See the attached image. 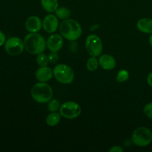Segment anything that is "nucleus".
<instances>
[{
    "label": "nucleus",
    "mask_w": 152,
    "mask_h": 152,
    "mask_svg": "<svg viewBox=\"0 0 152 152\" xmlns=\"http://www.w3.org/2000/svg\"><path fill=\"white\" fill-rule=\"evenodd\" d=\"M99 65L105 71H111L116 67L117 62L113 56L110 54H102L99 57Z\"/></svg>",
    "instance_id": "13"
},
{
    "label": "nucleus",
    "mask_w": 152,
    "mask_h": 152,
    "mask_svg": "<svg viewBox=\"0 0 152 152\" xmlns=\"http://www.w3.org/2000/svg\"><path fill=\"white\" fill-rule=\"evenodd\" d=\"M6 40L7 39H6V37L5 35H4V34L2 32V31H0V47L4 45Z\"/></svg>",
    "instance_id": "25"
},
{
    "label": "nucleus",
    "mask_w": 152,
    "mask_h": 152,
    "mask_svg": "<svg viewBox=\"0 0 152 152\" xmlns=\"http://www.w3.org/2000/svg\"><path fill=\"white\" fill-rule=\"evenodd\" d=\"M31 94L33 99L38 103H48L53 98V89L47 83L39 82L33 86Z\"/></svg>",
    "instance_id": "3"
},
{
    "label": "nucleus",
    "mask_w": 152,
    "mask_h": 152,
    "mask_svg": "<svg viewBox=\"0 0 152 152\" xmlns=\"http://www.w3.org/2000/svg\"><path fill=\"white\" fill-rule=\"evenodd\" d=\"M60 106V102L57 99H51L48 102V109L50 112H55V111H59Z\"/></svg>",
    "instance_id": "20"
},
{
    "label": "nucleus",
    "mask_w": 152,
    "mask_h": 152,
    "mask_svg": "<svg viewBox=\"0 0 152 152\" xmlns=\"http://www.w3.org/2000/svg\"><path fill=\"white\" fill-rule=\"evenodd\" d=\"M53 77L61 84H71L74 80V72L72 68L66 64H58L53 69Z\"/></svg>",
    "instance_id": "4"
},
{
    "label": "nucleus",
    "mask_w": 152,
    "mask_h": 152,
    "mask_svg": "<svg viewBox=\"0 0 152 152\" xmlns=\"http://www.w3.org/2000/svg\"><path fill=\"white\" fill-rule=\"evenodd\" d=\"M41 4L42 8L48 13H55L59 7L58 0H41Z\"/></svg>",
    "instance_id": "15"
},
{
    "label": "nucleus",
    "mask_w": 152,
    "mask_h": 152,
    "mask_svg": "<svg viewBox=\"0 0 152 152\" xmlns=\"http://www.w3.org/2000/svg\"><path fill=\"white\" fill-rule=\"evenodd\" d=\"M129 78V71L125 69H121L119 71L117 74V81L119 83H125L127 81Z\"/></svg>",
    "instance_id": "21"
},
{
    "label": "nucleus",
    "mask_w": 152,
    "mask_h": 152,
    "mask_svg": "<svg viewBox=\"0 0 152 152\" xmlns=\"http://www.w3.org/2000/svg\"><path fill=\"white\" fill-rule=\"evenodd\" d=\"M47 48L50 52L57 53L62 49L64 45V38L61 34H51L46 40Z\"/></svg>",
    "instance_id": "9"
},
{
    "label": "nucleus",
    "mask_w": 152,
    "mask_h": 152,
    "mask_svg": "<svg viewBox=\"0 0 152 152\" xmlns=\"http://www.w3.org/2000/svg\"><path fill=\"white\" fill-rule=\"evenodd\" d=\"M36 61H37V65L39 67L48 66V64L50 63L48 56H47V55L45 54V53H43L37 54V58H36Z\"/></svg>",
    "instance_id": "19"
},
{
    "label": "nucleus",
    "mask_w": 152,
    "mask_h": 152,
    "mask_svg": "<svg viewBox=\"0 0 152 152\" xmlns=\"http://www.w3.org/2000/svg\"><path fill=\"white\" fill-rule=\"evenodd\" d=\"M137 28L140 32L144 34H152V19L142 18L137 22Z\"/></svg>",
    "instance_id": "14"
},
{
    "label": "nucleus",
    "mask_w": 152,
    "mask_h": 152,
    "mask_svg": "<svg viewBox=\"0 0 152 152\" xmlns=\"http://www.w3.org/2000/svg\"><path fill=\"white\" fill-rule=\"evenodd\" d=\"M59 27V19L56 15L50 13L47 15L42 20V28L48 34L56 32Z\"/></svg>",
    "instance_id": "10"
},
{
    "label": "nucleus",
    "mask_w": 152,
    "mask_h": 152,
    "mask_svg": "<svg viewBox=\"0 0 152 152\" xmlns=\"http://www.w3.org/2000/svg\"><path fill=\"white\" fill-rule=\"evenodd\" d=\"M35 77L39 82L48 83L53 77V70L48 66L39 67L35 72Z\"/></svg>",
    "instance_id": "12"
},
{
    "label": "nucleus",
    "mask_w": 152,
    "mask_h": 152,
    "mask_svg": "<svg viewBox=\"0 0 152 152\" xmlns=\"http://www.w3.org/2000/svg\"><path fill=\"white\" fill-rule=\"evenodd\" d=\"M99 65V60L96 59V56H91L86 62V68L91 72L96 71Z\"/></svg>",
    "instance_id": "18"
},
{
    "label": "nucleus",
    "mask_w": 152,
    "mask_h": 152,
    "mask_svg": "<svg viewBox=\"0 0 152 152\" xmlns=\"http://www.w3.org/2000/svg\"><path fill=\"white\" fill-rule=\"evenodd\" d=\"M25 25L29 33H37L42 28V21L39 16H31L26 19Z\"/></svg>",
    "instance_id": "11"
},
{
    "label": "nucleus",
    "mask_w": 152,
    "mask_h": 152,
    "mask_svg": "<svg viewBox=\"0 0 152 152\" xmlns=\"http://www.w3.org/2000/svg\"><path fill=\"white\" fill-rule=\"evenodd\" d=\"M146 81L148 86H149L151 88H152V72L150 73V74H148V75L147 76Z\"/></svg>",
    "instance_id": "26"
},
{
    "label": "nucleus",
    "mask_w": 152,
    "mask_h": 152,
    "mask_svg": "<svg viewBox=\"0 0 152 152\" xmlns=\"http://www.w3.org/2000/svg\"><path fill=\"white\" fill-rule=\"evenodd\" d=\"M85 45L88 53L91 56H99L103 49L102 40L95 34H91L86 38Z\"/></svg>",
    "instance_id": "7"
},
{
    "label": "nucleus",
    "mask_w": 152,
    "mask_h": 152,
    "mask_svg": "<svg viewBox=\"0 0 152 152\" xmlns=\"http://www.w3.org/2000/svg\"><path fill=\"white\" fill-rule=\"evenodd\" d=\"M143 113L148 119H152V102H148L143 108Z\"/></svg>",
    "instance_id": "22"
},
{
    "label": "nucleus",
    "mask_w": 152,
    "mask_h": 152,
    "mask_svg": "<svg viewBox=\"0 0 152 152\" xmlns=\"http://www.w3.org/2000/svg\"><path fill=\"white\" fill-rule=\"evenodd\" d=\"M4 50L10 56H18L23 52L25 49L24 40L19 37H10L4 43Z\"/></svg>",
    "instance_id": "8"
},
{
    "label": "nucleus",
    "mask_w": 152,
    "mask_h": 152,
    "mask_svg": "<svg viewBox=\"0 0 152 152\" xmlns=\"http://www.w3.org/2000/svg\"><path fill=\"white\" fill-rule=\"evenodd\" d=\"M48 57L50 63H56V62H57L58 59H59L57 53H54V52H51V53L49 54Z\"/></svg>",
    "instance_id": "23"
},
{
    "label": "nucleus",
    "mask_w": 152,
    "mask_h": 152,
    "mask_svg": "<svg viewBox=\"0 0 152 152\" xmlns=\"http://www.w3.org/2000/svg\"><path fill=\"white\" fill-rule=\"evenodd\" d=\"M25 49L33 55L43 53L47 48L45 39L41 34L37 33H30L24 39Z\"/></svg>",
    "instance_id": "2"
},
{
    "label": "nucleus",
    "mask_w": 152,
    "mask_h": 152,
    "mask_svg": "<svg viewBox=\"0 0 152 152\" xmlns=\"http://www.w3.org/2000/svg\"><path fill=\"white\" fill-rule=\"evenodd\" d=\"M109 152H123V148L119 145H114L109 149Z\"/></svg>",
    "instance_id": "24"
},
{
    "label": "nucleus",
    "mask_w": 152,
    "mask_h": 152,
    "mask_svg": "<svg viewBox=\"0 0 152 152\" xmlns=\"http://www.w3.org/2000/svg\"><path fill=\"white\" fill-rule=\"evenodd\" d=\"M59 112L62 117L68 120H74L81 114L82 108L77 102L67 101L61 105Z\"/></svg>",
    "instance_id": "6"
},
{
    "label": "nucleus",
    "mask_w": 152,
    "mask_h": 152,
    "mask_svg": "<svg viewBox=\"0 0 152 152\" xmlns=\"http://www.w3.org/2000/svg\"><path fill=\"white\" fill-rule=\"evenodd\" d=\"M148 42H149V45H151V47L152 48V34L150 35L149 38H148Z\"/></svg>",
    "instance_id": "27"
},
{
    "label": "nucleus",
    "mask_w": 152,
    "mask_h": 152,
    "mask_svg": "<svg viewBox=\"0 0 152 152\" xmlns=\"http://www.w3.org/2000/svg\"><path fill=\"white\" fill-rule=\"evenodd\" d=\"M132 140L136 146H148L152 142V132L145 126L137 128L132 133Z\"/></svg>",
    "instance_id": "5"
},
{
    "label": "nucleus",
    "mask_w": 152,
    "mask_h": 152,
    "mask_svg": "<svg viewBox=\"0 0 152 152\" xmlns=\"http://www.w3.org/2000/svg\"><path fill=\"white\" fill-rule=\"evenodd\" d=\"M59 33L64 39L71 42L77 41L81 37L83 29L77 21L72 19H67L59 24Z\"/></svg>",
    "instance_id": "1"
},
{
    "label": "nucleus",
    "mask_w": 152,
    "mask_h": 152,
    "mask_svg": "<svg viewBox=\"0 0 152 152\" xmlns=\"http://www.w3.org/2000/svg\"><path fill=\"white\" fill-rule=\"evenodd\" d=\"M61 117H62V116L59 112H57V111L50 112V114H49L45 119L46 124L50 127L57 126L60 122Z\"/></svg>",
    "instance_id": "16"
},
{
    "label": "nucleus",
    "mask_w": 152,
    "mask_h": 152,
    "mask_svg": "<svg viewBox=\"0 0 152 152\" xmlns=\"http://www.w3.org/2000/svg\"><path fill=\"white\" fill-rule=\"evenodd\" d=\"M55 15L57 16L59 19L65 20V19H69L71 16V10L65 7H58L57 10L55 11Z\"/></svg>",
    "instance_id": "17"
}]
</instances>
